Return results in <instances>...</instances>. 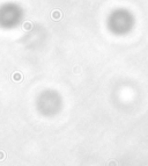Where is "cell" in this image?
Returning <instances> with one entry per match:
<instances>
[{
    "instance_id": "cell-1",
    "label": "cell",
    "mask_w": 148,
    "mask_h": 166,
    "mask_svg": "<svg viewBox=\"0 0 148 166\" xmlns=\"http://www.w3.org/2000/svg\"><path fill=\"white\" fill-rule=\"evenodd\" d=\"M51 17H52V20L54 21H59L61 20V17H63V13H61L59 9H54L52 13H51Z\"/></svg>"
}]
</instances>
